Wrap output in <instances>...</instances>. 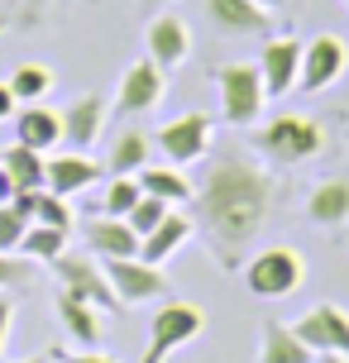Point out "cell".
<instances>
[{
    "instance_id": "cell-1",
    "label": "cell",
    "mask_w": 349,
    "mask_h": 363,
    "mask_svg": "<svg viewBox=\"0 0 349 363\" xmlns=\"http://www.w3.org/2000/svg\"><path fill=\"white\" fill-rule=\"evenodd\" d=\"M196 225L221 268H244V249L258 239L263 220L277 201V177L263 163L244 158L239 148L221 153L206 167V182L196 186Z\"/></svg>"
},
{
    "instance_id": "cell-2",
    "label": "cell",
    "mask_w": 349,
    "mask_h": 363,
    "mask_svg": "<svg viewBox=\"0 0 349 363\" xmlns=\"http://www.w3.org/2000/svg\"><path fill=\"white\" fill-rule=\"evenodd\" d=\"M254 153H263L268 163L277 167H297V163H311L316 153L326 148V129L311 115H277L268 125H258L249 134Z\"/></svg>"
},
{
    "instance_id": "cell-3",
    "label": "cell",
    "mask_w": 349,
    "mask_h": 363,
    "mask_svg": "<svg viewBox=\"0 0 349 363\" xmlns=\"http://www.w3.org/2000/svg\"><path fill=\"white\" fill-rule=\"evenodd\" d=\"M206 335V311L192 306V301H163L148 320V345L139 363H167L177 349L196 345Z\"/></svg>"
},
{
    "instance_id": "cell-4",
    "label": "cell",
    "mask_w": 349,
    "mask_h": 363,
    "mask_svg": "<svg viewBox=\"0 0 349 363\" xmlns=\"http://www.w3.org/2000/svg\"><path fill=\"white\" fill-rule=\"evenodd\" d=\"M216 91H221L225 125L254 129L258 120H263L268 91H263V77H258L254 62H225V67H216Z\"/></svg>"
},
{
    "instance_id": "cell-5",
    "label": "cell",
    "mask_w": 349,
    "mask_h": 363,
    "mask_svg": "<svg viewBox=\"0 0 349 363\" xmlns=\"http://www.w3.org/2000/svg\"><path fill=\"white\" fill-rule=\"evenodd\" d=\"M239 272H244L249 296H258V301H277V296H292V291L301 287L306 263H301V254H297L292 244H273V249H258Z\"/></svg>"
},
{
    "instance_id": "cell-6",
    "label": "cell",
    "mask_w": 349,
    "mask_h": 363,
    "mask_svg": "<svg viewBox=\"0 0 349 363\" xmlns=\"http://www.w3.org/2000/svg\"><path fill=\"white\" fill-rule=\"evenodd\" d=\"M48 268H53V277H57L62 291L92 301L96 311H120V296H115L111 277H106V263H101L96 254H57Z\"/></svg>"
},
{
    "instance_id": "cell-7",
    "label": "cell",
    "mask_w": 349,
    "mask_h": 363,
    "mask_svg": "<svg viewBox=\"0 0 349 363\" xmlns=\"http://www.w3.org/2000/svg\"><path fill=\"white\" fill-rule=\"evenodd\" d=\"M106 263V277H111L120 306H144V301H158L167 296V272L158 263H144V258H101Z\"/></svg>"
},
{
    "instance_id": "cell-8",
    "label": "cell",
    "mask_w": 349,
    "mask_h": 363,
    "mask_svg": "<svg viewBox=\"0 0 349 363\" xmlns=\"http://www.w3.org/2000/svg\"><path fill=\"white\" fill-rule=\"evenodd\" d=\"M292 330L301 335V345L311 354H345L349 359V311L335 301H316L292 320Z\"/></svg>"
},
{
    "instance_id": "cell-9",
    "label": "cell",
    "mask_w": 349,
    "mask_h": 363,
    "mask_svg": "<svg viewBox=\"0 0 349 363\" xmlns=\"http://www.w3.org/2000/svg\"><path fill=\"white\" fill-rule=\"evenodd\" d=\"M211 139H216V120L201 115V110L177 115V120H167V125L158 129V148H163V158L172 167H187V163H196V158H206Z\"/></svg>"
},
{
    "instance_id": "cell-10",
    "label": "cell",
    "mask_w": 349,
    "mask_h": 363,
    "mask_svg": "<svg viewBox=\"0 0 349 363\" xmlns=\"http://www.w3.org/2000/svg\"><path fill=\"white\" fill-rule=\"evenodd\" d=\"M349 67V43L340 34H316L306 48H301V72H297V86L301 91H326L335 86Z\"/></svg>"
},
{
    "instance_id": "cell-11",
    "label": "cell",
    "mask_w": 349,
    "mask_h": 363,
    "mask_svg": "<svg viewBox=\"0 0 349 363\" xmlns=\"http://www.w3.org/2000/svg\"><path fill=\"white\" fill-rule=\"evenodd\" d=\"M163 86H167V72L153 57H139V62H129L125 77H120L115 110H120V115H148V110L163 101Z\"/></svg>"
},
{
    "instance_id": "cell-12",
    "label": "cell",
    "mask_w": 349,
    "mask_h": 363,
    "mask_svg": "<svg viewBox=\"0 0 349 363\" xmlns=\"http://www.w3.org/2000/svg\"><path fill=\"white\" fill-rule=\"evenodd\" d=\"M301 38L282 34V38H263V53H258V77H263V91L268 96H287L297 86V72H301Z\"/></svg>"
},
{
    "instance_id": "cell-13",
    "label": "cell",
    "mask_w": 349,
    "mask_h": 363,
    "mask_svg": "<svg viewBox=\"0 0 349 363\" xmlns=\"http://www.w3.org/2000/svg\"><path fill=\"white\" fill-rule=\"evenodd\" d=\"M62 115V144L72 148V153H92V144L101 139V129H106V96H77L67 110H57Z\"/></svg>"
},
{
    "instance_id": "cell-14",
    "label": "cell",
    "mask_w": 349,
    "mask_h": 363,
    "mask_svg": "<svg viewBox=\"0 0 349 363\" xmlns=\"http://www.w3.org/2000/svg\"><path fill=\"white\" fill-rule=\"evenodd\" d=\"M144 43H148V57H153L163 72H177L187 57H192V29H187L177 15H153Z\"/></svg>"
},
{
    "instance_id": "cell-15",
    "label": "cell",
    "mask_w": 349,
    "mask_h": 363,
    "mask_svg": "<svg viewBox=\"0 0 349 363\" xmlns=\"http://www.w3.org/2000/svg\"><path fill=\"white\" fill-rule=\"evenodd\" d=\"M82 239H87V254L96 258H134L139 254V235L129 230V220L120 216H87V225H82Z\"/></svg>"
},
{
    "instance_id": "cell-16",
    "label": "cell",
    "mask_w": 349,
    "mask_h": 363,
    "mask_svg": "<svg viewBox=\"0 0 349 363\" xmlns=\"http://www.w3.org/2000/svg\"><path fill=\"white\" fill-rule=\"evenodd\" d=\"M101 177V163H96L92 153H48V167H43V186L57 191V196H77V191H87L96 186Z\"/></svg>"
},
{
    "instance_id": "cell-17",
    "label": "cell",
    "mask_w": 349,
    "mask_h": 363,
    "mask_svg": "<svg viewBox=\"0 0 349 363\" xmlns=\"http://www.w3.org/2000/svg\"><path fill=\"white\" fill-rule=\"evenodd\" d=\"M15 144L38 148V153H53V148L62 144V115H57V110H48L43 101L19 106L15 110Z\"/></svg>"
},
{
    "instance_id": "cell-18",
    "label": "cell",
    "mask_w": 349,
    "mask_h": 363,
    "mask_svg": "<svg viewBox=\"0 0 349 363\" xmlns=\"http://www.w3.org/2000/svg\"><path fill=\"white\" fill-rule=\"evenodd\" d=\"M206 19L221 34H235V38L268 34V10L254 5V0H206Z\"/></svg>"
},
{
    "instance_id": "cell-19",
    "label": "cell",
    "mask_w": 349,
    "mask_h": 363,
    "mask_svg": "<svg viewBox=\"0 0 349 363\" xmlns=\"http://www.w3.org/2000/svg\"><path fill=\"white\" fill-rule=\"evenodd\" d=\"M53 311L57 320H62V330L72 335L77 349H101V311L92 306V301H82V296H72V291H53Z\"/></svg>"
},
{
    "instance_id": "cell-20",
    "label": "cell",
    "mask_w": 349,
    "mask_h": 363,
    "mask_svg": "<svg viewBox=\"0 0 349 363\" xmlns=\"http://www.w3.org/2000/svg\"><path fill=\"white\" fill-rule=\"evenodd\" d=\"M192 235H196V225H192L182 211H167L163 225H158V230H148V235L139 239V258L163 268V263L177 254V249H187V239H192Z\"/></svg>"
},
{
    "instance_id": "cell-21",
    "label": "cell",
    "mask_w": 349,
    "mask_h": 363,
    "mask_svg": "<svg viewBox=\"0 0 349 363\" xmlns=\"http://www.w3.org/2000/svg\"><path fill=\"white\" fill-rule=\"evenodd\" d=\"M10 206H15L29 225H53V230H67V235H72V206H67V196H57V191H48V186L19 191Z\"/></svg>"
},
{
    "instance_id": "cell-22",
    "label": "cell",
    "mask_w": 349,
    "mask_h": 363,
    "mask_svg": "<svg viewBox=\"0 0 349 363\" xmlns=\"http://www.w3.org/2000/svg\"><path fill=\"white\" fill-rule=\"evenodd\" d=\"M258 363H316V354L301 345V335L282 320H263L258 335Z\"/></svg>"
},
{
    "instance_id": "cell-23",
    "label": "cell",
    "mask_w": 349,
    "mask_h": 363,
    "mask_svg": "<svg viewBox=\"0 0 349 363\" xmlns=\"http://www.w3.org/2000/svg\"><path fill=\"white\" fill-rule=\"evenodd\" d=\"M306 220H311V225H326V230L345 225L349 220V177H331V182H321V186H311Z\"/></svg>"
},
{
    "instance_id": "cell-24",
    "label": "cell",
    "mask_w": 349,
    "mask_h": 363,
    "mask_svg": "<svg viewBox=\"0 0 349 363\" xmlns=\"http://www.w3.org/2000/svg\"><path fill=\"white\" fill-rule=\"evenodd\" d=\"M139 177V186H144V196H158V201H167V206H187V201L196 196V186L187 182V172H177L172 163H163V167H139L134 172Z\"/></svg>"
},
{
    "instance_id": "cell-25",
    "label": "cell",
    "mask_w": 349,
    "mask_h": 363,
    "mask_svg": "<svg viewBox=\"0 0 349 363\" xmlns=\"http://www.w3.org/2000/svg\"><path fill=\"white\" fill-rule=\"evenodd\" d=\"M148 153H153V144H148L144 129H125V134H115L111 153H106V172L111 177H134L139 167H148Z\"/></svg>"
},
{
    "instance_id": "cell-26",
    "label": "cell",
    "mask_w": 349,
    "mask_h": 363,
    "mask_svg": "<svg viewBox=\"0 0 349 363\" xmlns=\"http://www.w3.org/2000/svg\"><path fill=\"white\" fill-rule=\"evenodd\" d=\"M0 167L15 177L19 191H38V186H43V167H48V153L24 148V144H10L5 153H0Z\"/></svg>"
},
{
    "instance_id": "cell-27",
    "label": "cell",
    "mask_w": 349,
    "mask_h": 363,
    "mask_svg": "<svg viewBox=\"0 0 349 363\" xmlns=\"http://www.w3.org/2000/svg\"><path fill=\"white\" fill-rule=\"evenodd\" d=\"M19 254L29 263H53L57 254H67V230H53V225H29L24 239H19Z\"/></svg>"
},
{
    "instance_id": "cell-28",
    "label": "cell",
    "mask_w": 349,
    "mask_h": 363,
    "mask_svg": "<svg viewBox=\"0 0 349 363\" xmlns=\"http://www.w3.org/2000/svg\"><path fill=\"white\" fill-rule=\"evenodd\" d=\"M10 91H15L19 106L43 101V96L53 91V67H43V62H19L15 72H10Z\"/></svg>"
},
{
    "instance_id": "cell-29",
    "label": "cell",
    "mask_w": 349,
    "mask_h": 363,
    "mask_svg": "<svg viewBox=\"0 0 349 363\" xmlns=\"http://www.w3.org/2000/svg\"><path fill=\"white\" fill-rule=\"evenodd\" d=\"M53 10V0H10L0 10V34H19V29H34L43 24V15Z\"/></svg>"
},
{
    "instance_id": "cell-30",
    "label": "cell",
    "mask_w": 349,
    "mask_h": 363,
    "mask_svg": "<svg viewBox=\"0 0 349 363\" xmlns=\"http://www.w3.org/2000/svg\"><path fill=\"white\" fill-rule=\"evenodd\" d=\"M139 196H144L139 177H111V186H106V201H101V211H106V216H120V220H125L129 211L139 206Z\"/></svg>"
},
{
    "instance_id": "cell-31",
    "label": "cell",
    "mask_w": 349,
    "mask_h": 363,
    "mask_svg": "<svg viewBox=\"0 0 349 363\" xmlns=\"http://www.w3.org/2000/svg\"><path fill=\"white\" fill-rule=\"evenodd\" d=\"M167 211H177V206H167V201H158V196H139V206H134L125 220H129V230L144 239L148 230H158V225L167 220Z\"/></svg>"
},
{
    "instance_id": "cell-32",
    "label": "cell",
    "mask_w": 349,
    "mask_h": 363,
    "mask_svg": "<svg viewBox=\"0 0 349 363\" xmlns=\"http://www.w3.org/2000/svg\"><path fill=\"white\" fill-rule=\"evenodd\" d=\"M24 230H29V220L19 216L15 206H0V254H19Z\"/></svg>"
},
{
    "instance_id": "cell-33",
    "label": "cell",
    "mask_w": 349,
    "mask_h": 363,
    "mask_svg": "<svg viewBox=\"0 0 349 363\" xmlns=\"http://www.w3.org/2000/svg\"><path fill=\"white\" fill-rule=\"evenodd\" d=\"M34 277V263L24 254H0V291H10V287H24Z\"/></svg>"
},
{
    "instance_id": "cell-34",
    "label": "cell",
    "mask_w": 349,
    "mask_h": 363,
    "mask_svg": "<svg viewBox=\"0 0 349 363\" xmlns=\"http://www.w3.org/2000/svg\"><path fill=\"white\" fill-rule=\"evenodd\" d=\"M53 359H62V363H120V359H111V354H101V349H82V354H62V349H53Z\"/></svg>"
},
{
    "instance_id": "cell-35",
    "label": "cell",
    "mask_w": 349,
    "mask_h": 363,
    "mask_svg": "<svg viewBox=\"0 0 349 363\" xmlns=\"http://www.w3.org/2000/svg\"><path fill=\"white\" fill-rule=\"evenodd\" d=\"M10 325H15V301L0 291V354H5V345H10Z\"/></svg>"
},
{
    "instance_id": "cell-36",
    "label": "cell",
    "mask_w": 349,
    "mask_h": 363,
    "mask_svg": "<svg viewBox=\"0 0 349 363\" xmlns=\"http://www.w3.org/2000/svg\"><path fill=\"white\" fill-rule=\"evenodd\" d=\"M15 110H19L15 91H10V82H0V120H15Z\"/></svg>"
},
{
    "instance_id": "cell-37",
    "label": "cell",
    "mask_w": 349,
    "mask_h": 363,
    "mask_svg": "<svg viewBox=\"0 0 349 363\" xmlns=\"http://www.w3.org/2000/svg\"><path fill=\"white\" fill-rule=\"evenodd\" d=\"M19 196V186H15V177H10V172H5V167H0V206H10V201Z\"/></svg>"
},
{
    "instance_id": "cell-38",
    "label": "cell",
    "mask_w": 349,
    "mask_h": 363,
    "mask_svg": "<svg viewBox=\"0 0 349 363\" xmlns=\"http://www.w3.org/2000/svg\"><path fill=\"white\" fill-rule=\"evenodd\" d=\"M134 5H139L144 15H163V10H167V5H172V0H134Z\"/></svg>"
},
{
    "instance_id": "cell-39",
    "label": "cell",
    "mask_w": 349,
    "mask_h": 363,
    "mask_svg": "<svg viewBox=\"0 0 349 363\" xmlns=\"http://www.w3.org/2000/svg\"><path fill=\"white\" fill-rule=\"evenodd\" d=\"M316 363H349L345 354H316Z\"/></svg>"
},
{
    "instance_id": "cell-40",
    "label": "cell",
    "mask_w": 349,
    "mask_h": 363,
    "mask_svg": "<svg viewBox=\"0 0 349 363\" xmlns=\"http://www.w3.org/2000/svg\"><path fill=\"white\" fill-rule=\"evenodd\" d=\"M254 5H263V10H277V5H287V0H254Z\"/></svg>"
},
{
    "instance_id": "cell-41",
    "label": "cell",
    "mask_w": 349,
    "mask_h": 363,
    "mask_svg": "<svg viewBox=\"0 0 349 363\" xmlns=\"http://www.w3.org/2000/svg\"><path fill=\"white\" fill-rule=\"evenodd\" d=\"M19 363H53V359H48V354H38V359H19Z\"/></svg>"
},
{
    "instance_id": "cell-42",
    "label": "cell",
    "mask_w": 349,
    "mask_h": 363,
    "mask_svg": "<svg viewBox=\"0 0 349 363\" xmlns=\"http://www.w3.org/2000/svg\"><path fill=\"white\" fill-rule=\"evenodd\" d=\"M48 359H53V354H48ZM53 363H62V359H53Z\"/></svg>"
},
{
    "instance_id": "cell-43",
    "label": "cell",
    "mask_w": 349,
    "mask_h": 363,
    "mask_svg": "<svg viewBox=\"0 0 349 363\" xmlns=\"http://www.w3.org/2000/svg\"><path fill=\"white\" fill-rule=\"evenodd\" d=\"M345 10H349V0H345Z\"/></svg>"
}]
</instances>
